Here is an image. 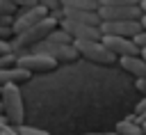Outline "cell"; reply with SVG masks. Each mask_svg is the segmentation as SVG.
Segmentation results:
<instances>
[{"mask_svg":"<svg viewBox=\"0 0 146 135\" xmlns=\"http://www.w3.org/2000/svg\"><path fill=\"white\" fill-rule=\"evenodd\" d=\"M57 23H59V14H57V11H50V14H48L43 21H39L36 25H32V27L18 32V34L14 37V41H11V50H14L16 55L30 50V46H34L36 41L46 39V37L50 34V30L57 27Z\"/></svg>","mask_w":146,"mask_h":135,"instance_id":"1","label":"cell"},{"mask_svg":"<svg viewBox=\"0 0 146 135\" xmlns=\"http://www.w3.org/2000/svg\"><path fill=\"white\" fill-rule=\"evenodd\" d=\"M73 46L78 50V55L87 57L94 64H103V66H112L116 64V55L100 41V39H73Z\"/></svg>","mask_w":146,"mask_h":135,"instance_id":"2","label":"cell"},{"mask_svg":"<svg viewBox=\"0 0 146 135\" xmlns=\"http://www.w3.org/2000/svg\"><path fill=\"white\" fill-rule=\"evenodd\" d=\"M0 103H2V114L9 124L18 126L23 124V98H21V92L14 82L9 85H2L0 89Z\"/></svg>","mask_w":146,"mask_h":135,"instance_id":"3","label":"cell"},{"mask_svg":"<svg viewBox=\"0 0 146 135\" xmlns=\"http://www.w3.org/2000/svg\"><path fill=\"white\" fill-rule=\"evenodd\" d=\"M30 50H32V53H46V55L55 57L57 64H59V62L68 64V62H75V59L80 57L73 43H57V41H50V39L36 41L34 46H30Z\"/></svg>","mask_w":146,"mask_h":135,"instance_id":"4","label":"cell"},{"mask_svg":"<svg viewBox=\"0 0 146 135\" xmlns=\"http://www.w3.org/2000/svg\"><path fill=\"white\" fill-rule=\"evenodd\" d=\"M16 64L27 69L30 73H48L57 66V59L46 55V53H32V50H25L21 55H16Z\"/></svg>","mask_w":146,"mask_h":135,"instance_id":"5","label":"cell"},{"mask_svg":"<svg viewBox=\"0 0 146 135\" xmlns=\"http://www.w3.org/2000/svg\"><path fill=\"white\" fill-rule=\"evenodd\" d=\"M100 21H123V18H139V5H98Z\"/></svg>","mask_w":146,"mask_h":135,"instance_id":"6","label":"cell"},{"mask_svg":"<svg viewBox=\"0 0 146 135\" xmlns=\"http://www.w3.org/2000/svg\"><path fill=\"white\" fill-rule=\"evenodd\" d=\"M48 14H50V11H48L43 5H32V7H25V9H23V11L14 18V23H11L14 34H18V32H23V30L32 27V25H36V23H39V21H43Z\"/></svg>","mask_w":146,"mask_h":135,"instance_id":"7","label":"cell"},{"mask_svg":"<svg viewBox=\"0 0 146 135\" xmlns=\"http://www.w3.org/2000/svg\"><path fill=\"white\" fill-rule=\"evenodd\" d=\"M100 34H119V37H135L141 30L139 18H123V21H100Z\"/></svg>","mask_w":146,"mask_h":135,"instance_id":"8","label":"cell"},{"mask_svg":"<svg viewBox=\"0 0 146 135\" xmlns=\"http://www.w3.org/2000/svg\"><path fill=\"white\" fill-rule=\"evenodd\" d=\"M57 25L62 30H66L73 39H100V27L98 25L80 23V21H73V18H64V16H59Z\"/></svg>","mask_w":146,"mask_h":135,"instance_id":"9","label":"cell"},{"mask_svg":"<svg viewBox=\"0 0 146 135\" xmlns=\"http://www.w3.org/2000/svg\"><path fill=\"white\" fill-rule=\"evenodd\" d=\"M100 41L116 55V57H121V55H139L141 50H139V46L132 41V37H119V34H100Z\"/></svg>","mask_w":146,"mask_h":135,"instance_id":"10","label":"cell"},{"mask_svg":"<svg viewBox=\"0 0 146 135\" xmlns=\"http://www.w3.org/2000/svg\"><path fill=\"white\" fill-rule=\"evenodd\" d=\"M57 14H59V16H64V18L80 21V23L100 25V16H98V11H96V9H73V7H62Z\"/></svg>","mask_w":146,"mask_h":135,"instance_id":"11","label":"cell"},{"mask_svg":"<svg viewBox=\"0 0 146 135\" xmlns=\"http://www.w3.org/2000/svg\"><path fill=\"white\" fill-rule=\"evenodd\" d=\"M119 64L125 73H130L135 78H146V59L141 55H121Z\"/></svg>","mask_w":146,"mask_h":135,"instance_id":"12","label":"cell"},{"mask_svg":"<svg viewBox=\"0 0 146 135\" xmlns=\"http://www.w3.org/2000/svg\"><path fill=\"white\" fill-rule=\"evenodd\" d=\"M30 76H32V73H30L27 69L18 66V64L7 66V69H0V87H2V85H9V82H14V85L25 82V80H30Z\"/></svg>","mask_w":146,"mask_h":135,"instance_id":"13","label":"cell"},{"mask_svg":"<svg viewBox=\"0 0 146 135\" xmlns=\"http://www.w3.org/2000/svg\"><path fill=\"white\" fill-rule=\"evenodd\" d=\"M116 133H123V135H139V133H144V128H141V124H139L137 119H123V121L116 124Z\"/></svg>","mask_w":146,"mask_h":135,"instance_id":"14","label":"cell"},{"mask_svg":"<svg viewBox=\"0 0 146 135\" xmlns=\"http://www.w3.org/2000/svg\"><path fill=\"white\" fill-rule=\"evenodd\" d=\"M59 5L73 9H98V0H59Z\"/></svg>","mask_w":146,"mask_h":135,"instance_id":"15","label":"cell"},{"mask_svg":"<svg viewBox=\"0 0 146 135\" xmlns=\"http://www.w3.org/2000/svg\"><path fill=\"white\" fill-rule=\"evenodd\" d=\"M46 39L57 41V43H73V37H71L66 30H62V27H59V30H57V27H55V30H50V34H48Z\"/></svg>","mask_w":146,"mask_h":135,"instance_id":"16","label":"cell"},{"mask_svg":"<svg viewBox=\"0 0 146 135\" xmlns=\"http://www.w3.org/2000/svg\"><path fill=\"white\" fill-rule=\"evenodd\" d=\"M16 133H18V135H46V130L34 128V126H23V124L16 126Z\"/></svg>","mask_w":146,"mask_h":135,"instance_id":"17","label":"cell"},{"mask_svg":"<svg viewBox=\"0 0 146 135\" xmlns=\"http://www.w3.org/2000/svg\"><path fill=\"white\" fill-rule=\"evenodd\" d=\"M14 64H16V53H5V55H0V69L14 66Z\"/></svg>","mask_w":146,"mask_h":135,"instance_id":"18","label":"cell"},{"mask_svg":"<svg viewBox=\"0 0 146 135\" xmlns=\"http://www.w3.org/2000/svg\"><path fill=\"white\" fill-rule=\"evenodd\" d=\"M39 5H43L48 11H59V9H62L59 0H39Z\"/></svg>","mask_w":146,"mask_h":135,"instance_id":"19","label":"cell"},{"mask_svg":"<svg viewBox=\"0 0 146 135\" xmlns=\"http://www.w3.org/2000/svg\"><path fill=\"white\" fill-rule=\"evenodd\" d=\"M132 41H135V43L139 46V50H141V48H146V30L141 27V30H139V32H137V34L132 37Z\"/></svg>","mask_w":146,"mask_h":135,"instance_id":"20","label":"cell"},{"mask_svg":"<svg viewBox=\"0 0 146 135\" xmlns=\"http://www.w3.org/2000/svg\"><path fill=\"white\" fill-rule=\"evenodd\" d=\"M98 5H139V0H98Z\"/></svg>","mask_w":146,"mask_h":135,"instance_id":"21","label":"cell"},{"mask_svg":"<svg viewBox=\"0 0 146 135\" xmlns=\"http://www.w3.org/2000/svg\"><path fill=\"white\" fill-rule=\"evenodd\" d=\"M9 2L14 7H23V9L25 7H32V5H39V0H9Z\"/></svg>","mask_w":146,"mask_h":135,"instance_id":"22","label":"cell"},{"mask_svg":"<svg viewBox=\"0 0 146 135\" xmlns=\"http://www.w3.org/2000/svg\"><path fill=\"white\" fill-rule=\"evenodd\" d=\"M14 5L9 2V0H0V14H14Z\"/></svg>","mask_w":146,"mask_h":135,"instance_id":"23","label":"cell"},{"mask_svg":"<svg viewBox=\"0 0 146 135\" xmlns=\"http://www.w3.org/2000/svg\"><path fill=\"white\" fill-rule=\"evenodd\" d=\"M5 53H14V50H11V41L0 39V55H5Z\"/></svg>","mask_w":146,"mask_h":135,"instance_id":"24","label":"cell"},{"mask_svg":"<svg viewBox=\"0 0 146 135\" xmlns=\"http://www.w3.org/2000/svg\"><path fill=\"white\" fill-rule=\"evenodd\" d=\"M135 87H137V92L146 94V78H135Z\"/></svg>","mask_w":146,"mask_h":135,"instance_id":"25","label":"cell"},{"mask_svg":"<svg viewBox=\"0 0 146 135\" xmlns=\"http://www.w3.org/2000/svg\"><path fill=\"white\" fill-rule=\"evenodd\" d=\"M146 110V96H144V101H139L137 105H135V114H139V112H144Z\"/></svg>","mask_w":146,"mask_h":135,"instance_id":"26","label":"cell"},{"mask_svg":"<svg viewBox=\"0 0 146 135\" xmlns=\"http://www.w3.org/2000/svg\"><path fill=\"white\" fill-rule=\"evenodd\" d=\"M135 119H137L141 126H146V110H144V112H139V114H135Z\"/></svg>","mask_w":146,"mask_h":135,"instance_id":"27","label":"cell"},{"mask_svg":"<svg viewBox=\"0 0 146 135\" xmlns=\"http://www.w3.org/2000/svg\"><path fill=\"white\" fill-rule=\"evenodd\" d=\"M139 9H141V14H146V0H139Z\"/></svg>","mask_w":146,"mask_h":135,"instance_id":"28","label":"cell"},{"mask_svg":"<svg viewBox=\"0 0 146 135\" xmlns=\"http://www.w3.org/2000/svg\"><path fill=\"white\" fill-rule=\"evenodd\" d=\"M139 23H141V27L146 30V14H141V16H139Z\"/></svg>","mask_w":146,"mask_h":135,"instance_id":"29","label":"cell"},{"mask_svg":"<svg viewBox=\"0 0 146 135\" xmlns=\"http://www.w3.org/2000/svg\"><path fill=\"white\" fill-rule=\"evenodd\" d=\"M139 55H141V57L146 59V48H141V53H139Z\"/></svg>","mask_w":146,"mask_h":135,"instance_id":"30","label":"cell"},{"mask_svg":"<svg viewBox=\"0 0 146 135\" xmlns=\"http://www.w3.org/2000/svg\"><path fill=\"white\" fill-rule=\"evenodd\" d=\"M0 112H2V103H0Z\"/></svg>","mask_w":146,"mask_h":135,"instance_id":"31","label":"cell"},{"mask_svg":"<svg viewBox=\"0 0 146 135\" xmlns=\"http://www.w3.org/2000/svg\"><path fill=\"white\" fill-rule=\"evenodd\" d=\"M0 89H2V87H0Z\"/></svg>","mask_w":146,"mask_h":135,"instance_id":"32","label":"cell"}]
</instances>
